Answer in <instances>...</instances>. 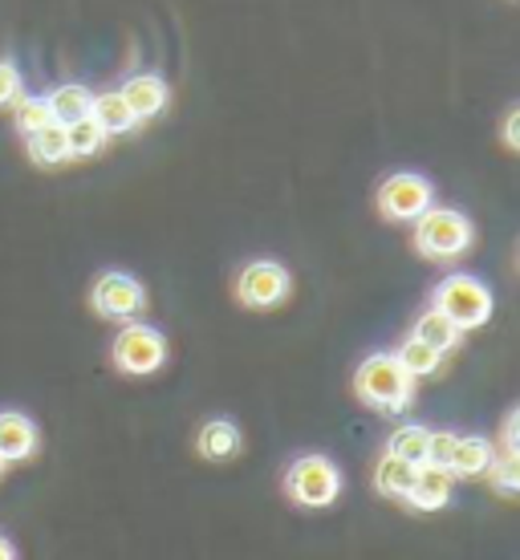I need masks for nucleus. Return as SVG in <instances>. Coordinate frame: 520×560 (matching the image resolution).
<instances>
[{"label":"nucleus","instance_id":"f257e3e1","mask_svg":"<svg viewBox=\"0 0 520 560\" xmlns=\"http://www.w3.org/2000/svg\"><path fill=\"white\" fill-rule=\"evenodd\" d=\"M358 398L374 410H407L411 394H415V378H411L403 362L394 353H370L358 365Z\"/></svg>","mask_w":520,"mask_h":560},{"label":"nucleus","instance_id":"f03ea898","mask_svg":"<svg viewBox=\"0 0 520 560\" xmlns=\"http://www.w3.org/2000/svg\"><path fill=\"white\" fill-rule=\"evenodd\" d=\"M436 308L443 317L460 325V329H476L493 317V293H488V284H479L476 277H467V272H455V277L439 280L436 284Z\"/></svg>","mask_w":520,"mask_h":560},{"label":"nucleus","instance_id":"7ed1b4c3","mask_svg":"<svg viewBox=\"0 0 520 560\" xmlns=\"http://www.w3.org/2000/svg\"><path fill=\"white\" fill-rule=\"evenodd\" d=\"M472 244V224L464 211L455 208H427L415 228V248L431 260H451V256L467 253Z\"/></svg>","mask_w":520,"mask_h":560},{"label":"nucleus","instance_id":"20e7f679","mask_svg":"<svg viewBox=\"0 0 520 560\" xmlns=\"http://www.w3.org/2000/svg\"><path fill=\"white\" fill-rule=\"evenodd\" d=\"M285 491L301 508H330L342 491V471L325 455H301L285 476Z\"/></svg>","mask_w":520,"mask_h":560},{"label":"nucleus","instance_id":"39448f33","mask_svg":"<svg viewBox=\"0 0 520 560\" xmlns=\"http://www.w3.org/2000/svg\"><path fill=\"white\" fill-rule=\"evenodd\" d=\"M111 358L123 374L142 378V374H155L159 365H163V358H167V341H163V334L151 329V325H127L123 334L114 337Z\"/></svg>","mask_w":520,"mask_h":560},{"label":"nucleus","instance_id":"423d86ee","mask_svg":"<svg viewBox=\"0 0 520 560\" xmlns=\"http://www.w3.org/2000/svg\"><path fill=\"white\" fill-rule=\"evenodd\" d=\"M427 208H431V183L415 171H398L379 187V211L386 220L407 224V220H419Z\"/></svg>","mask_w":520,"mask_h":560},{"label":"nucleus","instance_id":"0eeeda50","mask_svg":"<svg viewBox=\"0 0 520 560\" xmlns=\"http://www.w3.org/2000/svg\"><path fill=\"white\" fill-rule=\"evenodd\" d=\"M90 305H94L99 317L127 322V317H135V313L147 305V293H142L139 280L127 277V272H106V277H99V284H94Z\"/></svg>","mask_w":520,"mask_h":560},{"label":"nucleus","instance_id":"6e6552de","mask_svg":"<svg viewBox=\"0 0 520 560\" xmlns=\"http://www.w3.org/2000/svg\"><path fill=\"white\" fill-rule=\"evenodd\" d=\"M285 293H289V272H285L277 260H253V265L244 268L240 280H236V296L249 308L281 305Z\"/></svg>","mask_w":520,"mask_h":560},{"label":"nucleus","instance_id":"1a4fd4ad","mask_svg":"<svg viewBox=\"0 0 520 560\" xmlns=\"http://www.w3.org/2000/svg\"><path fill=\"white\" fill-rule=\"evenodd\" d=\"M403 500L411 508H419V512H439L451 500V471L448 467H436V463H419Z\"/></svg>","mask_w":520,"mask_h":560},{"label":"nucleus","instance_id":"9d476101","mask_svg":"<svg viewBox=\"0 0 520 560\" xmlns=\"http://www.w3.org/2000/svg\"><path fill=\"white\" fill-rule=\"evenodd\" d=\"M123 102L130 106V114H135V122H142V118H155V114L167 110V82L163 78H155V73H139V78H130L123 90Z\"/></svg>","mask_w":520,"mask_h":560},{"label":"nucleus","instance_id":"9b49d317","mask_svg":"<svg viewBox=\"0 0 520 560\" xmlns=\"http://www.w3.org/2000/svg\"><path fill=\"white\" fill-rule=\"evenodd\" d=\"M37 451V427L21 410H0V455L4 459H28Z\"/></svg>","mask_w":520,"mask_h":560},{"label":"nucleus","instance_id":"f8f14e48","mask_svg":"<svg viewBox=\"0 0 520 560\" xmlns=\"http://www.w3.org/2000/svg\"><path fill=\"white\" fill-rule=\"evenodd\" d=\"M493 459H496L493 443H488V439H476V434H467V439H455L448 471L460 479H472V476H484V471L493 467Z\"/></svg>","mask_w":520,"mask_h":560},{"label":"nucleus","instance_id":"ddd939ff","mask_svg":"<svg viewBox=\"0 0 520 560\" xmlns=\"http://www.w3.org/2000/svg\"><path fill=\"white\" fill-rule=\"evenodd\" d=\"M460 325L451 322V317H443L439 308H431V313H423L419 322H415V334L411 337H419L423 346H431V350H439V353H448V350H455L460 346Z\"/></svg>","mask_w":520,"mask_h":560},{"label":"nucleus","instance_id":"4468645a","mask_svg":"<svg viewBox=\"0 0 520 560\" xmlns=\"http://www.w3.org/2000/svg\"><path fill=\"white\" fill-rule=\"evenodd\" d=\"M28 154L54 167V163H66L70 159V142H66V127L61 122H45V127L28 130Z\"/></svg>","mask_w":520,"mask_h":560},{"label":"nucleus","instance_id":"2eb2a0df","mask_svg":"<svg viewBox=\"0 0 520 560\" xmlns=\"http://www.w3.org/2000/svg\"><path fill=\"white\" fill-rule=\"evenodd\" d=\"M236 451H240L236 422H228V419L204 422V431H199V455H204V459H228V455H236Z\"/></svg>","mask_w":520,"mask_h":560},{"label":"nucleus","instance_id":"dca6fc26","mask_svg":"<svg viewBox=\"0 0 520 560\" xmlns=\"http://www.w3.org/2000/svg\"><path fill=\"white\" fill-rule=\"evenodd\" d=\"M49 110H54V122H73V118H85L90 106H94V94L85 90V85H57L54 94H49Z\"/></svg>","mask_w":520,"mask_h":560},{"label":"nucleus","instance_id":"f3484780","mask_svg":"<svg viewBox=\"0 0 520 560\" xmlns=\"http://www.w3.org/2000/svg\"><path fill=\"white\" fill-rule=\"evenodd\" d=\"M90 114L99 118V127L106 130V135H123V130L135 127V114H130V106L123 102V94H118V90H111V94H99V98H94V106H90Z\"/></svg>","mask_w":520,"mask_h":560},{"label":"nucleus","instance_id":"a211bd4d","mask_svg":"<svg viewBox=\"0 0 520 560\" xmlns=\"http://www.w3.org/2000/svg\"><path fill=\"white\" fill-rule=\"evenodd\" d=\"M411 479H415V463L398 459V455H391L386 451V459L379 463V471H374V488L382 491V495H394V500H403L411 488Z\"/></svg>","mask_w":520,"mask_h":560},{"label":"nucleus","instance_id":"6ab92c4d","mask_svg":"<svg viewBox=\"0 0 520 560\" xmlns=\"http://www.w3.org/2000/svg\"><path fill=\"white\" fill-rule=\"evenodd\" d=\"M66 142H70V159H85V154L102 151L106 130L99 127V118H94V114H85V118H73V122H66Z\"/></svg>","mask_w":520,"mask_h":560},{"label":"nucleus","instance_id":"aec40b11","mask_svg":"<svg viewBox=\"0 0 520 560\" xmlns=\"http://www.w3.org/2000/svg\"><path fill=\"white\" fill-rule=\"evenodd\" d=\"M394 358L403 362V370H407L411 378H427V374H436L439 370V358H443V353L431 350V346H423L419 337H407L403 350L394 353Z\"/></svg>","mask_w":520,"mask_h":560},{"label":"nucleus","instance_id":"412c9836","mask_svg":"<svg viewBox=\"0 0 520 560\" xmlns=\"http://www.w3.org/2000/svg\"><path fill=\"white\" fill-rule=\"evenodd\" d=\"M427 439H431V431H427V427H403V431L391 434V447H386V451L419 467V463H427Z\"/></svg>","mask_w":520,"mask_h":560},{"label":"nucleus","instance_id":"4be33fe9","mask_svg":"<svg viewBox=\"0 0 520 560\" xmlns=\"http://www.w3.org/2000/svg\"><path fill=\"white\" fill-rule=\"evenodd\" d=\"M45 122H54V110H49V102H45V98H21V106H16V127L28 135V130L45 127Z\"/></svg>","mask_w":520,"mask_h":560},{"label":"nucleus","instance_id":"5701e85b","mask_svg":"<svg viewBox=\"0 0 520 560\" xmlns=\"http://www.w3.org/2000/svg\"><path fill=\"white\" fill-rule=\"evenodd\" d=\"M488 476H493V483L500 488V495H512V491H517V483H520V476H517V451H505V459H493Z\"/></svg>","mask_w":520,"mask_h":560},{"label":"nucleus","instance_id":"b1692460","mask_svg":"<svg viewBox=\"0 0 520 560\" xmlns=\"http://www.w3.org/2000/svg\"><path fill=\"white\" fill-rule=\"evenodd\" d=\"M451 447H455V434L431 431V439H427V463H436V467H448Z\"/></svg>","mask_w":520,"mask_h":560},{"label":"nucleus","instance_id":"393cba45","mask_svg":"<svg viewBox=\"0 0 520 560\" xmlns=\"http://www.w3.org/2000/svg\"><path fill=\"white\" fill-rule=\"evenodd\" d=\"M16 98H21V73L9 61H0V106H9Z\"/></svg>","mask_w":520,"mask_h":560},{"label":"nucleus","instance_id":"a878e982","mask_svg":"<svg viewBox=\"0 0 520 560\" xmlns=\"http://www.w3.org/2000/svg\"><path fill=\"white\" fill-rule=\"evenodd\" d=\"M517 127H520V114L512 110V114H508V122H505V142H508V147H512V151H517V147H520V139H517Z\"/></svg>","mask_w":520,"mask_h":560},{"label":"nucleus","instance_id":"bb28decb","mask_svg":"<svg viewBox=\"0 0 520 560\" xmlns=\"http://www.w3.org/2000/svg\"><path fill=\"white\" fill-rule=\"evenodd\" d=\"M505 443H508V451H517V410L505 419Z\"/></svg>","mask_w":520,"mask_h":560},{"label":"nucleus","instance_id":"cd10ccee","mask_svg":"<svg viewBox=\"0 0 520 560\" xmlns=\"http://www.w3.org/2000/svg\"><path fill=\"white\" fill-rule=\"evenodd\" d=\"M16 557V548L9 545V540H4V536H0V560H13Z\"/></svg>","mask_w":520,"mask_h":560},{"label":"nucleus","instance_id":"c85d7f7f","mask_svg":"<svg viewBox=\"0 0 520 560\" xmlns=\"http://www.w3.org/2000/svg\"><path fill=\"white\" fill-rule=\"evenodd\" d=\"M4 463H9V459H4V455H0V471H4Z\"/></svg>","mask_w":520,"mask_h":560}]
</instances>
